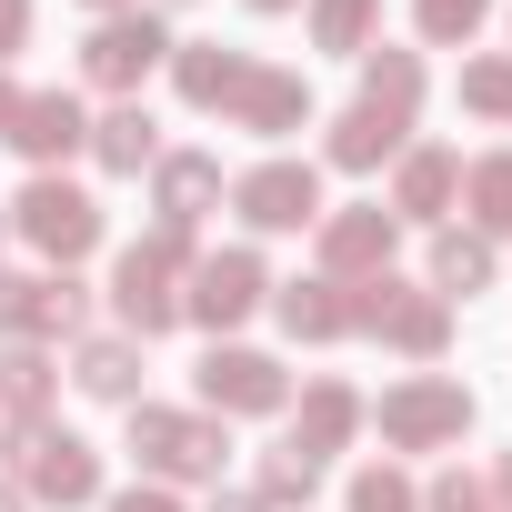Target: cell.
Returning <instances> with one entry per match:
<instances>
[{"mask_svg":"<svg viewBox=\"0 0 512 512\" xmlns=\"http://www.w3.org/2000/svg\"><path fill=\"white\" fill-rule=\"evenodd\" d=\"M191 231H141L121 262H111V312H121V332L131 342H151V332H171L181 322V282H191Z\"/></svg>","mask_w":512,"mask_h":512,"instance_id":"obj_1","label":"cell"},{"mask_svg":"<svg viewBox=\"0 0 512 512\" xmlns=\"http://www.w3.org/2000/svg\"><path fill=\"white\" fill-rule=\"evenodd\" d=\"M131 462L151 482H221L231 432L221 412H171V402H131Z\"/></svg>","mask_w":512,"mask_h":512,"instance_id":"obj_2","label":"cell"},{"mask_svg":"<svg viewBox=\"0 0 512 512\" xmlns=\"http://www.w3.org/2000/svg\"><path fill=\"white\" fill-rule=\"evenodd\" d=\"M0 452H11V472H21V502H61V512L101 502V452L81 432H61V422H11Z\"/></svg>","mask_w":512,"mask_h":512,"instance_id":"obj_3","label":"cell"},{"mask_svg":"<svg viewBox=\"0 0 512 512\" xmlns=\"http://www.w3.org/2000/svg\"><path fill=\"white\" fill-rule=\"evenodd\" d=\"M362 422H382L392 452H452V442L472 432V392H462L452 372H412V382H392Z\"/></svg>","mask_w":512,"mask_h":512,"instance_id":"obj_4","label":"cell"},{"mask_svg":"<svg viewBox=\"0 0 512 512\" xmlns=\"http://www.w3.org/2000/svg\"><path fill=\"white\" fill-rule=\"evenodd\" d=\"M11 231H21L31 251H41V262H61V272H71L81 251H101V201H91L81 181L41 171V181H31V191L11 201Z\"/></svg>","mask_w":512,"mask_h":512,"instance_id":"obj_5","label":"cell"},{"mask_svg":"<svg viewBox=\"0 0 512 512\" xmlns=\"http://www.w3.org/2000/svg\"><path fill=\"white\" fill-rule=\"evenodd\" d=\"M362 332L392 342L402 362H442V342H452V302H442L432 282H392V272H372V282H362Z\"/></svg>","mask_w":512,"mask_h":512,"instance_id":"obj_6","label":"cell"},{"mask_svg":"<svg viewBox=\"0 0 512 512\" xmlns=\"http://www.w3.org/2000/svg\"><path fill=\"white\" fill-rule=\"evenodd\" d=\"M91 322V292L71 272H0V342H81Z\"/></svg>","mask_w":512,"mask_h":512,"instance_id":"obj_7","label":"cell"},{"mask_svg":"<svg viewBox=\"0 0 512 512\" xmlns=\"http://www.w3.org/2000/svg\"><path fill=\"white\" fill-rule=\"evenodd\" d=\"M161 61H171V31H161V11H111V21L81 41V71H91L111 101H131V91H141Z\"/></svg>","mask_w":512,"mask_h":512,"instance_id":"obj_8","label":"cell"},{"mask_svg":"<svg viewBox=\"0 0 512 512\" xmlns=\"http://www.w3.org/2000/svg\"><path fill=\"white\" fill-rule=\"evenodd\" d=\"M272 302V272H262V251H211V262H191V292H181V322L201 332H231Z\"/></svg>","mask_w":512,"mask_h":512,"instance_id":"obj_9","label":"cell"},{"mask_svg":"<svg viewBox=\"0 0 512 512\" xmlns=\"http://www.w3.org/2000/svg\"><path fill=\"white\" fill-rule=\"evenodd\" d=\"M231 211H241L251 231H312V221H322V171H312V161H251V171L231 181Z\"/></svg>","mask_w":512,"mask_h":512,"instance_id":"obj_10","label":"cell"},{"mask_svg":"<svg viewBox=\"0 0 512 512\" xmlns=\"http://www.w3.org/2000/svg\"><path fill=\"white\" fill-rule=\"evenodd\" d=\"M201 412H292V372L272 362V352H241V342H211V362H201Z\"/></svg>","mask_w":512,"mask_h":512,"instance_id":"obj_11","label":"cell"},{"mask_svg":"<svg viewBox=\"0 0 512 512\" xmlns=\"http://www.w3.org/2000/svg\"><path fill=\"white\" fill-rule=\"evenodd\" d=\"M312 231H322V272H332V282H372V272H392V241H402V221H392L382 201L322 211Z\"/></svg>","mask_w":512,"mask_h":512,"instance_id":"obj_12","label":"cell"},{"mask_svg":"<svg viewBox=\"0 0 512 512\" xmlns=\"http://www.w3.org/2000/svg\"><path fill=\"white\" fill-rule=\"evenodd\" d=\"M221 121H231V131H262V141H282V131H312V81H302V71H272V61H251Z\"/></svg>","mask_w":512,"mask_h":512,"instance_id":"obj_13","label":"cell"},{"mask_svg":"<svg viewBox=\"0 0 512 512\" xmlns=\"http://www.w3.org/2000/svg\"><path fill=\"white\" fill-rule=\"evenodd\" d=\"M221 161L211 151H161L151 161V211H161V231H201L211 211H221Z\"/></svg>","mask_w":512,"mask_h":512,"instance_id":"obj_14","label":"cell"},{"mask_svg":"<svg viewBox=\"0 0 512 512\" xmlns=\"http://www.w3.org/2000/svg\"><path fill=\"white\" fill-rule=\"evenodd\" d=\"M272 312H282V332H292V342H352V332H362V282L312 272V282H282V292H272Z\"/></svg>","mask_w":512,"mask_h":512,"instance_id":"obj_15","label":"cell"},{"mask_svg":"<svg viewBox=\"0 0 512 512\" xmlns=\"http://www.w3.org/2000/svg\"><path fill=\"white\" fill-rule=\"evenodd\" d=\"M452 201H462V151L422 141V151H402V161H392V221L442 231V211H452Z\"/></svg>","mask_w":512,"mask_h":512,"instance_id":"obj_16","label":"cell"},{"mask_svg":"<svg viewBox=\"0 0 512 512\" xmlns=\"http://www.w3.org/2000/svg\"><path fill=\"white\" fill-rule=\"evenodd\" d=\"M11 151H21V161H41V171H61L71 151H91V111H81L71 91H31V101H21V121H11Z\"/></svg>","mask_w":512,"mask_h":512,"instance_id":"obj_17","label":"cell"},{"mask_svg":"<svg viewBox=\"0 0 512 512\" xmlns=\"http://www.w3.org/2000/svg\"><path fill=\"white\" fill-rule=\"evenodd\" d=\"M71 382H81L91 402H121V412H131V402H141V342H131V332H81V342H71Z\"/></svg>","mask_w":512,"mask_h":512,"instance_id":"obj_18","label":"cell"},{"mask_svg":"<svg viewBox=\"0 0 512 512\" xmlns=\"http://www.w3.org/2000/svg\"><path fill=\"white\" fill-rule=\"evenodd\" d=\"M241 71H251V51H221V41H171V91H181L191 111H231Z\"/></svg>","mask_w":512,"mask_h":512,"instance_id":"obj_19","label":"cell"},{"mask_svg":"<svg viewBox=\"0 0 512 512\" xmlns=\"http://www.w3.org/2000/svg\"><path fill=\"white\" fill-rule=\"evenodd\" d=\"M352 432H362V392H352V382H312L302 412H292V452H302V462H332Z\"/></svg>","mask_w":512,"mask_h":512,"instance_id":"obj_20","label":"cell"},{"mask_svg":"<svg viewBox=\"0 0 512 512\" xmlns=\"http://www.w3.org/2000/svg\"><path fill=\"white\" fill-rule=\"evenodd\" d=\"M362 111H382V121H402L412 131V111H422V51H362Z\"/></svg>","mask_w":512,"mask_h":512,"instance_id":"obj_21","label":"cell"},{"mask_svg":"<svg viewBox=\"0 0 512 512\" xmlns=\"http://www.w3.org/2000/svg\"><path fill=\"white\" fill-rule=\"evenodd\" d=\"M402 141H412L402 121H382V111H362V101H352V111L332 121L322 161H332V171H382V161H402Z\"/></svg>","mask_w":512,"mask_h":512,"instance_id":"obj_22","label":"cell"},{"mask_svg":"<svg viewBox=\"0 0 512 512\" xmlns=\"http://www.w3.org/2000/svg\"><path fill=\"white\" fill-rule=\"evenodd\" d=\"M91 161H101V171H151V161H161V121H151L141 101H111V111L91 121Z\"/></svg>","mask_w":512,"mask_h":512,"instance_id":"obj_23","label":"cell"},{"mask_svg":"<svg viewBox=\"0 0 512 512\" xmlns=\"http://www.w3.org/2000/svg\"><path fill=\"white\" fill-rule=\"evenodd\" d=\"M51 392H61V362H51L41 342H0V412H11V422H41Z\"/></svg>","mask_w":512,"mask_h":512,"instance_id":"obj_24","label":"cell"},{"mask_svg":"<svg viewBox=\"0 0 512 512\" xmlns=\"http://www.w3.org/2000/svg\"><path fill=\"white\" fill-rule=\"evenodd\" d=\"M432 292H442V302H452V292H462V302L492 292V241H482V231H452V221L432 231Z\"/></svg>","mask_w":512,"mask_h":512,"instance_id":"obj_25","label":"cell"},{"mask_svg":"<svg viewBox=\"0 0 512 512\" xmlns=\"http://www.w3.org/2000/svg\"><path fill=\"white\" fill-rule=\"evenodd\" d=\"M462 211H472V231H482V241H502V231H512V151H482V161L462 171Z\"/></svg>","mask_w":512,"mask_h":512,"instance_id":"obj_26","label":"cell"},{"mask_svg":"<svg viewBox=\"0 0 512 512\" xmlns=\"http://www.w3.org/2000/svg\"><path fill=\"white\" fill-rule=\"evenodd\" d=\"M372 41H382V0H312V51L362 61Z\"/></svg>","mask_w":512,"mask_h":512,"instance_id":"obj_27","label":"cell"},{"mask_svg":"<svg viewBox=\"0 0 512 512\" xmlns=\"http://www.w3.org/2000/svg\"><path fill=\"white\" fill-rule=\"evenodd\" d=\"M462 111H482V121H502V131H512V51L462 61Z\"/></svg>","mask_w":512,"mask_h":512,"instance_id":"obj_28","label":"cell"},{"mask_svg":"<svg viewBox=\"0 0 512 512\" xmlns=\"http://www.w3.org/2000/svg\"><path fill=\"white\" fill-rule=\"evenodd\" d=\"M482 21H492V0H412V31H422L432 51H462Z\"/></svg>","mask_w":512,"mask_h":512,"instance_id":"obj_29","label":"cell"},{"mask_svg":"<svg viewBox=\"0 0 512 512\" xmlns=\"http://www.w3.org/2000/svg\"><path fill=\"white\" fill-rule=\"evenodd\" d=\"M312 482H322V462H302L282 442V452H262V482H251V492H262V512H292V502H312Z\"/></svg>","mask_w":512,"mask_h":512,"instance_id":"obj_30","label":"cell"},{"mask_svg":"<svg viewBox=\"0 0 512 512\" xmlns=\"http://www.w3.org/2000/svg\"><path fill=\"white\" fill-rule=\"evenodd\" d=\"M352 512H422V492H412V472L372 462V472H352Z\"/></svg>","mask_w":512,"mask_h":512,"instance_id":"obj_31","label":"cell"},{"mask_svg":"<svg viewBox=\"0 0 512 512\" xmlns=\"http://www.w3.org/2000/svg\"><path fill=\"white\" fill-rule=\"evenodd\" d=\"M422 512H502V502H492V482H472V472H442V482L422 492Z\"/></svg>","mask_w":512,"mask_h":512,"instance_id":"obj_32","label":"cell"},{"mask_svg":"<svg viewBox=\"0 0 512 512\" xmlns=\"http://www.w3.org/2000/svg\"><path fill=\"white\" fill-rule=\"evenodd\" d=\"M31 51V0H0V71Z\"/></svg>","mask_w":512,"mask_h":512,"instance_id":"obj_33","label":"cell"},{"mask_svg":"<svg viewBox=\"0 0 512 512\" xmlns=\"http://www.w3.org/2000/svg\"><path fill=\"white\" fill-rule=\"evenodd\" d=\"M111 512H181L161 482H131V492H111Z\"/></svg>","mask_w":512,"mask_h":512,"instance_id":"obj_34","label":"cell"},{"mask_svg":"<svg viewBox=\"0 0 512 512\" xmlns=\"http://www.w3.org/2000/svg\"><path fill=\"white\" fill-rule=\"evenodd\" d=\"M21 101H31V91H21L11 71H0V141H11V121H21Z\"/></svg>","mask_w":512,"mask_h":512,"instance_id":"obj_35","label":"cell"},{"mask_svg":"<svg viewBox=\"0 0 512 512\" xmlns=\"http://www.w3.org/2000/svg\"><path fill=\"white\" fill-rule=\"evenodd\" d=\"M211 512H262V492H211Z\"/></svg>","mask_w":512,"mask_h":512,"instance_id":"obj_36","label":"cell"},{"mask_svg":"<svg viewBox=\"0 0 512 512\" xmlns=\"http://www.w3.org/2000/svg\"><path fill=\"white\" fill-rule=\"evenodd\" d=\"M492 502H502V512H512V452H502V462H492Z\"/></svg>","mask_w":512,"mask_h":512,"instance_id":"obj_37","label":"cell"},{"mask_svg":"<svg viewBox=\"0 0 512 512\" xmlns=\"http://www.w3.org/2000/svg\"><path fill=\"white\" fill-rule=\"evenodd\" d=\"M0 512H31V502H21V482H0Z\"/></svg>","mask_w":512,"mask_h":512,"instance_id":"obj_38","label":"cell"},{"mask_svg":"<svg viewBox=\"0 0 512 512\" xmlns=\"http://www.w3.org/2000/svg\"><path fill=\"white\" fill-rule=\"evenodd\" d=\"M251 11H302V0H251Z\"/></svg>","mask_w":512,"mask_h":512,"instance_id":"obj_39","label":"cell"},{"mask_svg":"<svg viewBox=\"0 0 512 512\" xmlns=\"http://www.w3.org/2000/svg\"><path fill=\"white\" fill-rule=\"evenodd\" d=\"M141 11H191V0H141Z\"/></svg>","mask_w":512,"mask_h":512,"instance_id":"obj_40","label":"cell"},{"mask_svg":"<svg viewBox=\"0 0 512 512\" xmlns=\"http://www.w3.org/2000/svg\"><path fill=\"white\" fill-rule=\"evenodd\" d=\"M0 231H11V201H0Z\"/></svg>","mask_w":512,"mask_h":512,"instance_id":"obj_41","label":"cell"},{"mask_svg":"<svg viewBox=\"0 0 512 512\" xmlns=\"http://www.w3.org/2000/svg\"><path fill=\"white\" fill-rule=\"evenodd\" d=\"M101 11H111V0H101Z\"/></svg>","mask_w":512,"mask_h":512,"instance_id":"obj_42","label":"cell"}]
</instances>
